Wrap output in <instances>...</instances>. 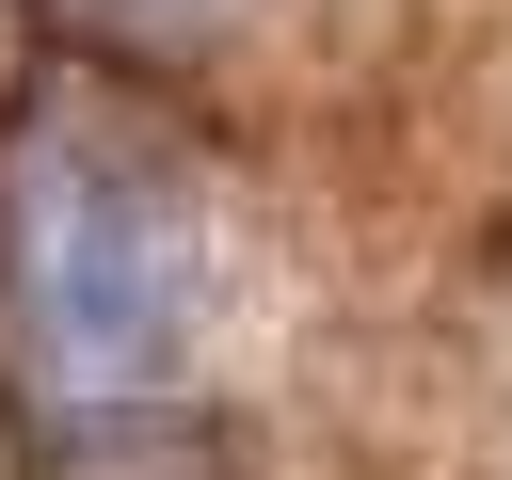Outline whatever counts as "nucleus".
<instances>
[{
	"label": "nucleus",
	"instance_id": "nucleus-1",
	"mask_svg": "<svg viewBox=\"0 0 512 480\" xmlns=\"http://www.w3.org/2000/svg\"><path fill=\"white\" fill-rule=\"evenodd\" d=\"M0 304H16V384L64 432H144L192 384L208 192L144 96L32 80V112L0 128Z\"/></svg>",
	"mask_w": 512,
	"mask_h": 480
},
{
	"label": "nucleus",
	"instance_id": "nucleus-2",
	"mask_svg": "<svg viewBox=\"0 0 512 480\" xmlns=\"http://www.w3.org/2000/svg\"><path fill=\"white\" fill-rule=\"evenodd\" d=\"M96 16H144V32H176V16H240V0H96Z\"/></svg>",
	"mask_w": 512,
	"mask_h": 480
}]
</instances>
